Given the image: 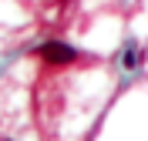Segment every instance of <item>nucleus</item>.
<instances>
[{
    "label": "nucleus",
    "instance_id": "nucleus-2",
    "mask_svg": "<svg viewBox=\"0 0 148 141\" xmlns=\"http://www.w3.org/2000/svg\"><path fill=\"white\" fill-rule=\"evenodd\" d=\"M125 67H138V50H135V47H128V50H125Z\"/></svg>",
    "mask_w": 148,
    "mask_h": 141
},
{
    "label": "nucleus",
    "instance_id": "nucleus-1",
    "mask_svg": "<svg viewBox=\"0 0 148 141\" xmlns=\"http://www.w3.org/2000/svg\"><path fill=\"white\" fill-rule=\"evenodd\" d=\"M37 54L44 57L47 64H71L74 57H77V50L67 44H61V40H47V44H40V50Z\"/></svg>",
    "mask_w": 148,
    "mask_h": 141
}]
</instances>
